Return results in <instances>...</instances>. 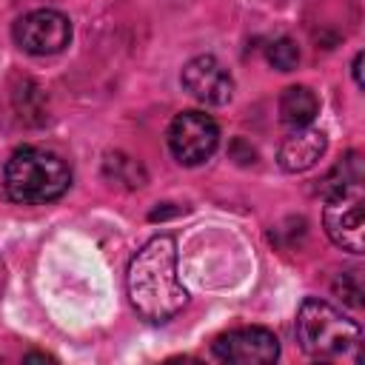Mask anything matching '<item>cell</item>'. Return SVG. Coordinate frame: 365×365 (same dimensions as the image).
Segmentation results:
<instances>
[{
	"instance_id": "6da1fadb",
	"label": "cell",
	"mask_w": 365,
	"mask_h": 365,
	"mask_svg": "<svg viewBox=\"0 0 365 365\" xmlns=\"http://www.w3.org/2000/svg\"><path fill=\"white\" fill-rule=\"evenodd\" d=\"M125 291L131 308L148 322H168L188 299L177 277V242L171 234L151 237L128 262Z\"/></svg>"
},
{
	"instance_id": "7a4b0ae2",
	"label": "cell",
	"mask_w": 365,
	"mask_h": 365,
	"mask_svg": "<svg viewBox=\"0 0 365 365\" xmlns=\"http://www.w3.org/2000/svg\"><path fill=\"white\" fill-rule=\"evenodd\" d=\"M3 180L9 200L23 205H43L68 191L71 168L60 154L48 148L23 145L9 157Z\"/></svg>"
},
{
	"instance_id": "3957f363",
	"label": "cell",
	"mask_w": 365,
	"mask_h": 365,
	"mask_svg": "<svg viewBox=\"0 0 365 365\" xmlns=\"http://www.w3.org/2000/svg\"><path fill=\"white\" fill-rule=\"evenodd\" d=\"M297 342L314 359H336L351 354L356 356L362 328L331 302L308 297L297 311Z\"/></svg>"
},
{
	"instance_id": "277c9868",
	"label": "cell",
	"mask_w": 365,
	"mask_h": 365,
	"mask_svg": "<svg viewBox=\"0 0 365 365\" xmlns=\"http://www.w3.org/2000/svg\"><path fill=\"white\" fill-rule=\"evenodd\" d=\"M220 143L217 123L202 111H182L168 125V148L177 163L182 165H200L205 163Z\"/></svg>"
},
{
	"instance_id": "5b68a950",
	"label": "cell",
	"mask_w": 365,
	"mask_h": 365,
	"mask_svg": "<svg viewBox=\"0 0 365 365\" xmlns=\"http://www.w3.org/2000/svg\"><path fill=\"white\" fill-rule=\"evenodd\" d=\"M325 234L331 237L334 245L351 254H362L365 240H362V182L345 185L342 191L328 197V205L322 211Z\"/></svg>"
},
{
	"instance_id": "8992f818",
	"label": "cell",
	"mask_w": 365,
	"mask_h": 365,
	"mask_svg": "<svg viewBox=\"0 0 365 365\" xmlns=\"http://www.w3.org/2000/svg\"><path fill=\"white\" fill-rule=\"evenodd\" d=\"M68 40H71V23L63 11L54 9H34L14 23V43L26 54H37V57L57 54L68 46Z\"/></svg>"
},
{
	"instance_id": "52a82bcc",
	"label": "cell",
	"mask_w": 365,
	"mask_h": 365,
	"mask_svg": "<svg viewBox=\"0 0 365 365\" xmlns=\"http://www.w3.org/2000/svg\"><path fill=\"white\" fill-rule=\"evenodd\" d=\"M214 356L234 365H268L279 356V339L259 325L234 328L214 339Z\"/></svg>"
},
{
	"instance_id": "ba28073f",
	"label": "cell",
	"mask_w": 365,
	"mask_h": 365,
	"mask_svg": "<svg viewBox=\"0 0 365 365\" xmlns=\"http://www.w3.org/2000/svg\"><path fill=\"white\" fill-rule=\"evenodd\" d=\"M180 80H182L185 91L205 106H225L234 94V80H231L228 68L211 54H200V57L188 60L182 66Z\"/></svg>"
},
{
	"instance_id": "9c48e42d",
	"label": "cell",
	"mask_w": 365,
	"mask_h": 365,
	"mask_svg": "<svg viewBox=\"0 0 365 365\" xmlns=\"http://www.w3.org/2000/svg\"><path fill=\"white\" fill-rule=\"evenodd\" d=\"M325 145H328L325 131L311 128V125H299V128H294V131L282 140V145H279V154H277L279 168H282V171H291V174L308 171V168L317 165V160L325 154Z\"/></svg>"
},
{
	"instance_id": "30bf717a",
	"label": "cell",
	"mask_w": 365,
	"mask_h": 365,
	"mask_svg": "<svg viewBox=\"0 0 365 365\" xmlns=\"http://www.w3.org/2000/svg\"><path fill=\"white\" fill-rule=\"evenodd\" d=\"M319 111V100L308 86H291L282 91L279 97V117L285 125L299 128V125H311V120Z\"/></svg>"
},
{
	"instance_id": "8fae6325",
	"label": "cell",
	"mask_w": 365,
	"mask_h": 365,
	"mask_svg": "<svg viewBox=\"0 0 365 365\" xmlns=\"http://www.w3.org/2000/svg\"><path fill=\"white\" fill-rule=\"evenodd\" d=\"M268 63L277 68V71H294L297 63H299V48L294 40L288 37H279L268 46Z\"/></svg>"
},
{
	"instance_id": "7c38bea8",
	"label": "cell",
	"mask_w": 365,
	"mask_h": 365,
	"mask_svg": "<svg viewBox=\"0 0 365 365\" xmlns=\"http://www.w3.org/2000/svg\"><path fill=\"white\" fill-rule=\"evenodd\" d=\"M359 66H362V51L354 57V66H351V68H354V80H356V86H362V71H359Z\"/></svg>"
}]
</instances>
